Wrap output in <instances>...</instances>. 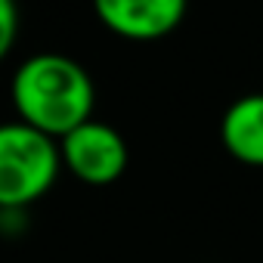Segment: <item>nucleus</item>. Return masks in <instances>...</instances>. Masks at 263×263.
Returning a JSON list of instances; mask_svg holds the SVG:
<instances>
[{
  "instance_id": "f257e3e1",
  "label": "nucleus",
  "mask_w": 263,
  "mask_h": 263,
  "mask_svg": "<svg viewBox=\"0 0 263 263\" xmlns=\"http://www.w3.org/2000/svg\"><path fill=\"white\" fill-rule=\"evenodd\" d=\"M13 105L19 121L62 140L93 118L96 87L81 62L62 53H37L13 74Z\"/></svg>"
},
{
  "instance_id": "f03ea898",
  "label": "nucleus",
  "mask_w": 263,
  "mask_h": 263,
  "mask_svg": "<svg viewBox=\"0 0 263 263\" xmlns=\"http://www.w3.org/2000/svg\"><path fill=\"white\" fill-rule=\"evenodd\" d=\"M62 167L53 137L25 121L0 124V211H16L50 192Z\"/></svg>"
},
{
  "instance_id": "7ed1b4c3",
  "label": "nucleus",
  "mask_w": 263,
  "mask_h": 263,
  "mask_svg": "<svg viewBox=\"0 0 263 263\" xmlns=\"http://www.w3.org/2000/svg\"><path fill=\"white\" fill-rule=\"evenodd\" d=\"M59 152H62V164L81 183H90V186H108L127 167L124 137L115 127L93 118L59 140Z\"/></svg>"
},
{
  "instance_id": "20e7f679",
  "label": "nucleus",
  "mask_w": 263,
  "mask_h": 263,
  "mask_svg": "<svg viewBox=\"0 0 263 263\" xmlns=\"http://www.w3.org/2000/svg\"><path fill=\"white\" fill-rule=\"evenodd\" d=\"M189 0H93L99 22L127 41H161L186 16Z\"/></svg>"
},
{
  "instance_id": "39448f33",
  "label": "nucleus",
  "mask_w": 263,
  "mask_h": 263,
  "mask_svg": "<svg viewBox=\"0 0 263 263\" xmlns=\"http://www.w3.org/2000/svg\"><path fill=\"white\" fill-rule=\"evenodd\" d=\"M220 140L235 161L263 167V93H248L226 108Z\"/></svg>"
},
{
  "instance_id": "423d86ee",
  "label": "nucleus",
  "mask_w": 263,
  "mask_h": 263,
  "mask_svg": "<svg viewBox=\"0 0 263 263\" xmlns=\"http://www.w3.org/2000/svg\"><path fill=\"white\" fill-rule=\"evenodd\" d=\"M19 34V7L16 0H0V62L7 59Z\"/></svg>"
},
{
  "instance_id": "0eeeda50",
  "label": "nucleus",
  "mask_w": 263,
  "mask_h": 263,
  "mask_svg": "<svg viewBox=\"0 0 263 263\" xmlns=\"http://www.w3.org/2000/svg\"><path fill=\"white\" fill-rule=\"evenodd\" d=\"M0 217H4V211H0Z\"/></svg>"
}]
</instances>
